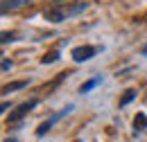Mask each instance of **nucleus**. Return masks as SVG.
<instances>
[{
	"label": "nucleus",
	"instance_id": "f257e3e1",
	"mask_svg": "<svg viewBox=\"0 0 147 142\" xmlns=\"http://www.w3.org/2000/svg\"><path fill=\"white\" fill-rule=\"evenodd\" d=\"M66 2V0H63ZM88 9V2H66V5H61L59 0H57V5H52L50 9H45L43 11V20H48V23H63V20H68V18H75L79 16L82 11H86Z\"/></svg>",
	"mask_w": 147,
	"mask_h": 142
},
{
	"label": "nucleus",
	"instance_id": "f03ea898",
	"mask_svg": "<svg viewBox=\"0 0 147 142\" xmlns=\"http://www.w3.org/2000/svg\"><path fill=\"white\" fill-rule=\"evenodd\" d=\"M73 108H75L73 104H68L66 108H61V111H57L55 115H50L45 122H41V124H38V129H36V135H38V138H43V135H45V133H48V131H50V129H52V126H55L57 122L61 120V117H66V115H68Z\"/></svg>",
	"mask_w": 147,
	"mask_h": 142
},
{
	"label": "nucleus",
	"instance_id": "7ed1b4c3",
	"mask_svg": "<svg viewBox=\"0 0 147 142\" xmlns=\"http://www.w3.org/2000/svg\"><path fill=\"white\" fill-rule=\"evenodd\" d=\"M36 104H38L36 97H34V99H30V102H23V104H18V106L14 108V113L9 115V124H16L18 120H23V117H25V115H27L32 108L36 106Z\"/></svg>",
	"mask_w": 147,
	"mask_h": 142
},
{
	"label": "nucleus",
	"instance_id": "20e7f679",
	"mask_svg": "<svg viewBox=\"0 0 147 142\" xmlns=\"http://www.w3.org/2000/svg\"><path fill=\"white\" fill-rule=\"evenodd\" d=\"M97 52H100V48H95V45H82V48H75L73 50V59L77 63H84V61L93 59Z\"/></svg>",
	"mask_w": 147,
	"mask_h": 142
},
{
	"label": "nucleus",
	"instance_id": "39448f33",
	"mask_svg": "<svg viewBox=\"0 0 147 142\" xmlns=\"http://www.w3.org/2000/svg\"><path fill=\"white\" fill-rule=\"evenodd\" d=\"M34 0H2V11H11V9H18L23 5H32Z\"/></svg>",
	"mask_w": 147,
	"mask_h": 142
},
{
	"label": "nucleus",
	"instance_id": "423d86ee",
	"mask_svg": "<svg viewBox=\"0 0 147 142\" xmlns=\"http://www.w3.org/2000/svg\"><path fill=\"white\" fill-rule=\"evenodd\" d=\"M102 84V77H93V79H88L86 84H82L79 86V95H86V92H91L93 88H97Z\"/></svg>",
	"mask_w": 147,
	"mask_h": 142
},
{
	"label": "nucleus",
	"instance_id": "0eeeda50",
	"mask_svg": "<svg viewBox=\"0 0 147 142\" xmlns=\"http://www.w3.org/2000/svg\"><path fill=\"white\" fill-rule=\"evenodd\" d=\"M145 126H147V115L145 113H138L136 120H134V129H136V131H143Z\"/></svg>",
	"mask_w": 147,
	"mask_h": 142
},
{
	"label": "nucleus",
	"instance_id": "6e6552de",
	"mask_svg": "<svg viewBox=\"0 0 147 142\" xmlns=\"http://www.w3.org/2000/svg\"><path fill=\"white\" fill-rule=\"evenodd\" d=\"M30 81H16V84H9V86H5L2 88V95H9V92H14V90H18V88H25Z\"/></svg>",
	"mask_w": 147,
	"mask_h": 142
},
{
	"label": "nucleus",
	"instance_id": "1a4fd4ad",
	"mask_svg": "<svg viewBox=\"0 0 147 142\" xmlns=\"http://www.w3.org/2000/svg\"><path fill=\"white\" fill-rule=\"evenodd\" d=\"M57 59H59V50H52V52L43 54V59H41V63H43V66H45V63H55Z\"/></svg>",
	"mask_w": 147,
	"mask_h": 142
},
{
	"label": "nucleus",
	"instance_id": "9d476101",
	"mask_svg": "<svg viewBox=\"0 0 147 142\" xmlns=\"http://www.w3.org/2000/svg\"><path fill=\"white\" fill-rule=\"evenodd\" d=\"M134 97H136V90H134V88H129L127 92L122 95V99H120V106H127V104L131 102V99H134Z\"/></svg>",
	"mask_w": 147,
	"mask_h": 142
},
{
	"label": "nucleus",
	"instance_id": "9b49d317",
	"mask_svg": "<svg viewBox=\"0 0 147 142\" xmlns=\"http://www.w3.org/2000/svg\"><path fill=\"white\" fill-rule=\"evenodd\" d=\"M11 68V61H7V59H2V72H7Z\"/></svg>",
	"mask_w": 147,
	"mask_h": 142
},
{
	"label": "nucleus",
	"instance_id": "f8f14e48",
	"mask_svg": "<svg viewBox=\"0 0 147 142\" xmlns=\"http://www.w3.org/2000/svg\"><path fill=\"white\" fill-rule=\"evenodd\" d=\"M9 108H11V104H7V102H5V104H2V108H0V111H2V113H7Z\"/></svg>",
	"mask_w": 147,
	"mask_h": 142
},
{
	"label": "nucleus",
	"instance_id": "ddd939ff",
	"mask_svg": "<svg viewBox=\"0 0 147 142\" xmlns=\"http://www.w3.org/2000/svg\"><path fill=\"white\" fill-rule=\"evenodd\" d=\"M143 54H147V43H145V45H143Z\"/></svg>",
	"mask_w": 147,
	"mask_h": 142
},
{
	"label": "nucleus",
	"instance_id": "4468645a",
	"mask_svg": "<svg viewBox=\"0 0 147 142\" xmlns=\"http://www.w3.org/2000/svg\"><path fill=\"white\" fill-rule=\"evenodd\" d=\"M7 142H16V140H7Z\"/></svg>",
	"mask_w": 147,
	"mask_h": 142
},
{
	"label": "nucleus",
	"instance_id": "2eb2a0df",
	"mask_svg": "<svg viewBox=\"0 0 147 142\" xmlns=\"http://www.w3.org/2000/svg\"><path fill=\"white\" fill-rule=\"evenodd\" d=\"M59 2H63V0H59Z\"/></svg>",
	"mask_w": 147,
	"mask_h": 142
},
{
	"label": "nucleus",
	"instance_id": "dca6fc26",
	"mask_svg": "<svg viewBox=\"0 0 147 142\" xmlns=\"http://www.w3.org/2000/svg\"><path fill=\"white\" fill-rule=\"evenodd\" d=\"M77 142H82V140H77Z\"/></svg>",
	"mask_w": 147,
	"mask_h": 142
}]
</instances>
